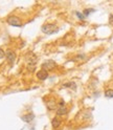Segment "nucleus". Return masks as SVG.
Returning a JSON list of instances; mask_svg holds the SVG:
<instances>
[{
  "label": "nucleus",
  "mask_w": 113,
  "mask_h": 130,
  "mask_svg": "<svg viewBox=\"0 0 113 130\" xmlns=\"http://www.w3.org/2000/svg\"><path fill=\"white\" fill-rule=\"evenodd\" d=\"M58 30H59V28L55 24H44V25L42 26V31L44 32V34H47V35L55 34Z\"/></svg>",
  "instance_id": "nucleus-1"
},
{
  "label": "nucleus",
  "mask_w": 113,
  "mask_h": 130,
  "mask_svg": "<svg viewBox=\"0 0 113 130\" xmlns=\"http://www.w3.org/2000/svg\"><path fill=\"white\" fill-rule=\"evenodd\" d=\"M56 67V63L53 60H47L42 64V69L46 71H51Z\"/></svg>",
  "instance_id": "nucleus-2"
},
{
  "label": "nucleus",
  "mask_w": 113,
  "mask_h": 130,
  "mask_svg": "<svg viewBox=\"0 0 113 130\" xmlns=\"http://www.w3.org/2000/svg\"><path fill=\"white\" fill-rule=\"evenodd\" d=\"M7 23L10 24L12 26H16V27H21L22 24H21V21L19 20L18 17H16V16H10L9 18H7Z\"/></svg>",
  "instance_id": "nucleus-3"
},
{
  "label": "nucleus",
  "mask_w": 113,
  "mask_h": 130,
  "mask_svg": "<svg viewBox=\"0 0 113 130\" xmlns=\"http://www.w3.org/2000/svg\"><path fill=\"white\" fill-rule=\"evenodd\" d=\"M5 56H6L7 62H9L11 65H13L15 63V61H16V54L11 50H7L6 53H5Z\"/></svg>",
  "instance_id": "nucleus-4"
},
{
  "label": "nucleus",
  "mask_w": 113,
  "mask_h": 130,
  "mask_svg": "<svg viewBox=\"0 0 113 130\" xmlns=\"http://www.w3.org/2000/svg\"><path fill=\"white\" fill-rule=\"evenodd\" d=\"M37 78L39 80H41V81H44L48 78V71L44 70V69H41V70H39L37 72Z\"/></svg>",
  "instance_id": "nucleus-5"
},
{
  "label": "nucleus",
  "mask_w": 113,
  "mask_h": 130,
  "mask_svg": "<svg viewBox=\"0 0 113 130\" xmlns=\"http://www.w3.org/2000/svg\"><path fill=\"white\" fill-rule=\"evenodd\" d=\"M34 117H35V116L33 115V113H30V112H29V113H26V115L22 116L21 119H22L23 122H25V123H30V122L34 120Z\"/></svg>",
  "instance_id": "nucleus-6"
},
{
  "label": "nucleus",
  "mask_w": 113,
  "mask_h": 130,
  "mask_svg": "<svg viewBox=\"0 0 113 130\" xmlns=\"http://www.w3.org/2000/svg\"><path fill=\"white\" fill-rule=\"evenodd\" d=\"M68 109L65 106H60L58 109H56V116H65L67 113Z\"/></svg>",
  "instance_id": "nucleus-7"
},
{
  "label": "nucleus",
  "mask_w": 113,
  "mask_h": 130,
  "mask_svg": "<svg viewBox=\"0 0 113 130\" xmlns=\"http://www.w3.org/2000/svg\"><path fill=\"white\" fill-rule=\"evenodd\" d=\"M61 123H62L61 120H60L59 118H56V117L51 121V125H52L53 128H58V127H60V126H61Z\"/></svg>",
  "instance_id": "nucleus-8"
},
{
  "label": "nucleus",
  "mask_w": 113,
  "mask_h": 130,
  "mask_svg": "<svg viewBox=\"0 0 113 130\" xmlns=\"http://www.w3.org/2000/svg\"><path fill=\"white\" fill-rule=\"evenodd\" d=\"M105 96L106 98H113V90L112 89H108L105 91Z\"/></svg>",
  "instance_id": "nucleus-9"
},
{
  "label": "nucleus",
  "mask_w": 113,
  "mask_h": 130,
  "mask_svg": "<svg viewBox=\"0 0 113 130\" xmlns=\"http://www.w3.org/2000/svg\"><path fill=\"white\" fill-rule=\"evenodd\" d=\"M77 16L79 17V19H81V20H84L86 17L84 16V14H81V13H79V12H77Z\"/></svg>",
  "instance_id": "nucleus-10"
},
{
  "label": "nucleus",
  "mask_w": 113,
  "mask_h": 130,
  "mask_svg": "<svg viewBox=\"0 0 113 130\" xmlns=\"http://www.w3.org/2000/svg\"><path fill=\"white\" fill-rule=\"evenodd\" d=\"M64 87H71V88H74L76 85H74V83H67V84H64Z\"/></svg>",
  "instance_id": "nucleus-11"
},
{
  "label": "nucleus",
  "mask_w": 113,
  "mask_h": 130,
  "mask_svg": "<svg viewBox=\"0 0 113 130\" xmlns=\"http://www.w3.org/2000/svg\"><path fill=\"white\" fill-rule=\"evenodd\" d=\"M91 12H93V10H85L84 11V16H85V17H87V16L89 15Z\"/></svg>",
  "instance_id": "nucleus-12"
},
{
  "label": "nucleus",
  "mask_w": 113,
  "mask_h": 130,
  "mask_svg": "<svg viewBox=\"0 0 113 130\" xmlns=\"http://www.w3.org/2000/svg\"><path fill=\"white\" fill-rule=\"evenodd\" d=\"M4 56H5V53H4V51L2 50V48H0V59L4 58Z\"/></svg>",
  "instance_id": "nucleus-13"
},
{
  "label": "nucleus",
  "mask_w": 113,
  "mask_h": 130,
  "mask_svg": "<svg viewBox=\"0 0 113 130\" xmlns=\"http://www.w3.org/2000/svg\"><path fill=\"white\" fill-rule=\"evenodd\" d=\"M109 23L113 26V15H110V17H109Z\"/></svg>",
  "instance_id": "nucleus-14"
}]
</instances>
